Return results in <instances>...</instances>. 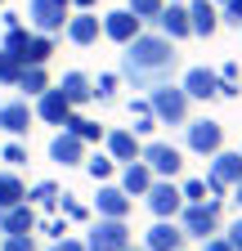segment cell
I'll use <instances>...</instances> for the list:
<instances>
[{"instance_id":"obj_1","label":"cell","mask_w":242,"mask_h":251,"mask_svg":"<svg viewBox=\"0 0 242 251\" xmlns=\"http://www.w3.org/2000/svg\"><path fill=\"white\" fill-rule=\"evenodd\" d=\"M179 72V45L166 41L162 31H139L130 45H121V81L135 85V90H153L162 81H170Z\"/></svg>"},{"instance_id":"obj_2","label":"cell","mask_w":242,"mask_h":251,"mask_svg":"<svg viewBox=\"0 0 242 251\" xmlns=\"http://www.w3.org/2000/svg\"><path fill=\"white\" fill-rule=\"evenodd\" d=\"M220 202L224 198H206V202H184V211L175 215V225L184 229V238L193 242H206V238H216L224 225H220Z\"/></svg>"},{"instance_id":"obj_3","label":"cell","mask_w":242,"mask_h":251,"mask_svg":"<svg viewBox=\"0 0 242 251\" xmlns=\"http://www.w3.org/2000/svg\"><path fill=\"white\" fill-rule=\"evenodd\" d=\"M144 99H148V108H153V117H157L162 126H184V121H189V108H193V99H189V94L179 90L175 81L153 85Z\"/></svg>"},{"instance_id":"obj_4","label":"cell","mask_w":242,"mask_h":251,"mask_svg":"<svg viewBox=\"0 0 242 251\" xmlns=\"http://www.w3.org/2000/svg\"><path fill=\"white\" fill-rule=\"evenodd\" d=\"M220 148H224V121H216V117H189L184 121V152L216 157Z\"/></svg>"},{"instance_id":"obj_5","label":"cell","mask_w":242,"mask_h":251,"mask_svg":"<svg viewBox=\"0 0 242 251\" xmlns=\"http://www.w3.org/2000/svg\"><path fill=\"white\" fill-rule=\"evenodd\" d=\"M139 162L153 171L157 179H179V175H184V148H175L166 139H144Z\"/></svg>"},{"instance_id":"obj_6","label":"cell","mask_w":242,"mask_h":251,"mask_svg":"<svg viewBox=\"0 0 242 251\" xmlns=\"http://www.w3.org/2000/svg\"><path fill=\"white\" fill-rule=\"evenodd\" d=\"M72 18V0H27V23L41 36H58Z\"/></svg>"},{"instance_id":"obj_7","label":"cell","mask_w":242,"mask_h":251,"mask_svg":"<svg viewBox=\"0 0 242 251\" xmlns=\"http://www.w3.org/2000/svg\"><path fill=\"white\" fill-rule=\"evenodd\" d=\"M206 188H211V198H224L229 188L242 179V152H229V148H220L216 157H211V166H206Z\"/></svg>"},{"instance_id":"obj_8","label":"cell","mask_w":242,"mask_h":251,"mask_svg":"<svg viewBox=\"0 0 242 251\" xmlns=\"http://www.w3.org/2000/svg\"><path fill=\"white\" fill-rule=\"evenodd\" d=\"M81 242H85V251H126V247H135L126 220H95Z\"/></svg>"},{"instance_id":"obj_9","label":"cell","mask_w":242,"mask_h":251,"mask_svg":"<svg viewBox=\"0 0 242 251\" xmlns=\"http://www.w3.org/2000/svg\"><path fill=\"white\" fill-rule=\"evenodd\" d=\"M148 211H153L157 220H175L179 211H184V193H179V184L175 179H153V188L144 193Z\"/></svg>"},{"instance_id":"obj_10","label":"cell","mask_w":242,"mask_h":251,"mask_svg":"<svg viewBox=\"0 0 242 251\" xmlns=\"http://www.w3.org/2000/svg\"><path fill=\"white\" fill-rule=\"evenodd\" d=\"M63 36H68L76 50H90V45H99V36H103V18H99L95 9H72Z\"/></svg>"},{"instance_id":"obj_11","label":"cell","mask_w":242,"mask_h":251,"mask_svg":"<svg viewBox=\"0 0 242 251\" xmlns=\"http://www.w3.org/2000/svg\"><path fill=\"white\" fill-rule=\"evenodd\" d=\"M179 90H184L193 103H211V99H220V72L216 68H189L184 81H179Z\"/></svg>"},{"instance_id":"obj_12","label":"cell","mask_w":242,"mask_h":251,"mask_svg":"<svg viewBox=\"0 0 242 251\" xmlns=\"http://www.w3.org/2000/svg\"><path fill=\"white\" fill-rule=\"evenodd\" d=\"M103 152L112 157L117 166H126V162H139L144 139H139L135 130H126V126H121V130H108V135H103Z\"/></svg>"},{"instance_id":"obj_13","label":"cell","mask_w":242,"mask_h":251,"mask_svg":"<svg viewBox=\"0 0 242 251\" xmlns=\"http://www.w3.org/2000/svg\"><path fill=\"white\" fill-rule=\"evenodd\" d=\"M32 121H36V112L27 108V99H9L5 108H0V130H5L9 139H27L32 135Z\"/></svg>"},{"instance_id":"obj_14","label":"cell","mask_w":242,"mask_h":251,"mask_svg":"<svg viewBox=\"0 0 242 251\" xmlns=\"http://www.w3.org/2000/svg\"><path fill=\"white\" fill-rule=\"evenodd\" d=\"M153 31H162L166 41H189L193 36V23H189V5H166L162 14H157V23H153Z\"/></svg>"},{"instance_id":"obj_15","label":"cell","mask_w":242,"mask_h":251,"mask_svg":"<svg viewBox=\"0 0 242 251\" xmlns=\"http://www.w3.org/2000/svg\"><path fill=\"white\" fill-rule=\"evenodd\" d=\"M95 211H99V220H126V215L135 211V198L121 193V184H99Z\"/></svg>"},{"instance_id":"obj_16","label":"cell","mask_w":242,"mask_h":251,"mask_svg":"<svg viewBox=\"0 0 242 251\" xmlns=\"http://www.w3.org/2000/svg\"><path fill=\"white\" fill-rule=\"evenodd\" d=\"M139 31H144V23H139L130 9H112V14H103V36H108L112 45H130Z\"/></svg>"},{"instance_id":"obj_17","label":"cell","mask_w":242,"mask_h":251,"mask_svg":"<svg viewBox=\"0 0 242 251\" xmlns=\"http://www.w3.org/2000/svg\"><path fill=\"white\" fill-rule=\"evenodd\" d=\"M184 229L175 225V220H157L153 229L144 233V251H184Z\"/></svg>"},{"instance_id":"obj_18","label":"cell","mask_w":242,"mask_h":251,"mask_svg":"<svg viewBox=\"0 0 242 251\" xmlns=\"http://www.w3.org/2000/svg\"><path fill=\"white\" fill-rule=\"evenodd\" d=\"M32 112H36V121H45V126H63L76 108L63 99V90H58V85H49L41 99H36V108H32Z\"/></svg>"},{"instance_id":"obj_19","label":"cell","mask_w":242,"mask_h":251,"mask_svg":"<svg viewBox=\"0 0 242 251\" xmlns=\"http://www.w3.org/2000/svg\"><path fill=\"white\" fill-rule=\"evenodd\" d=\"M85 144L76 139V135H68V130H58L54 139H49V162H58V166H85Z\"/></svg>"},{"instance_id":"obj_20","label":"cell","mask_w":242,"mask_h":251,"mask_svg":"<svg viewBox=\"0 0 242 251\" xmlns=\"http://www.w3.org/2000/svg\"><path fill=\"white\" fill-rule=\"evenodd\" d=\"M189 23H193V36L211 41L220 31V9H216V0H189Z\"/></svg>"},{"instance_id":"obj_21","label":"cell","mask_w":242,"mask_h":251,"mask_svg":"<svg viewBox=\"0 0 242 251\" xmlns=\"http://www.w3.org/2000/svg\"><path fill=\"white\" fill-rule=\"evenodd\" d=\"M58 90H63V99H68L72 108H81V103H95V76H85V72H63Z\"/></svg>"},{"instance_id":"obj_22","label":"cell","mask_w":242,"mask_h":251,"mask_svg":"<svg viewBox=\"0 0 242 251\" xmlns=\"http://www.w3.org/2000/svg\"><path fill=\"white\" fill-rule=\"evenodd\" d=\"M153 171H148L144 162H126V166H121V193H126V198H144L148 193V188H153Z\"/></svg>"},{"instance_id":"obj_23","label":"cell","mask_w":242,"mask_h":251,"mask_svg":"<svg viewBox=\"0 0 242 251\" xmlns=\"http://www.w3.org/2000/svg\"><path fill=\"white\" fill-rule=\"evenodd\" d=\"M36 229V211L32 202H18L9 211H0V233H32Z\"/></svg>"},{"instance_id":"obj_24","label":"cell","mask_w":242,"mask_h":251,"mask_svg":"<svg viewBox=\"0 0 242 251\" xmlns=\"http://www.w3.org/2000/svg\"><path fill=\"white\" fill-rule=\"evenodd\" d=\"M63 130H68V135H76L81 144H103V135H108L99 121H90V117H81V112H72V117L63 121Z\"/></svg>"},{"instance_id":"obj_25","label":"cell","mask_w":242,"mask_h":251,"mask_svg":"<svg viewBox=\"0 0 242 251\" xmlns=\"http://www.w3.org/2000/svg\"><path fill=\"white\" fill-rule=\"evenodd\" d=\"M49 54H54V36H41V31H32V41H27V50H23V68H45L49 63Z\"/></svg>"},{"instance_id":"obj_26","label":"cell","mask_w":242,"mask_h":251,"mask_svg":"<svg viewBox=\"0 0 242 251\" xmlns=\"http://www.w3.org/2000/svg\"><path fill=\"white\" fill-rule=\"evenodd\" d=\"M18 202H27V184H23V175L0 171V211H9V206H18Z\"/></svg>"},{"instance_id":"obj_27","label":"cell","mask_w":242,"mask_h":251,"mask_svg":"<svg viewBox=\"0 0 242 251\" xmlns=\"http://www.w3.org/2000/svg\"><path fill=\"white\" fill-rule=\"evenodd\" d=\"M130 117H135V126L130 130L139 135V139H153V130H157V117H153V108H148V99H130Z\"/></svg>"},{"instance_id":"obj_28","label":"cell","mask_w":242,"mask_h":251,"mask_svg":"<svg viewBox=\"0 0 242 251\" xmlns=\"http://www.w3.org/2000/svg\"><path fill=\"white\" fill-rule=\"evenodd\" d=\"M49 85H54V81H49V72H45V68H23V76H18V90L27 94V99H41Z\"/></svg>"},{"instance_id":"obj_29","label":"cell","mask_w":242,"mask_h":251,"mask_svg":"<svg viewBox=\"0 0 242 251\" xmlns=\"http://www.w3.org/2000/svg\"><path fill=\"white\" fill-rule=\"evenodd\" d=\"M85 175L95 179V184H112V175H117V162L108 152H90L85 157Z\"/></svg>"},{"instance_id":"obj_30","label":"cell","mask_w":242,"mask_h":251,"mask_svg":"<svg viewBox=\"0 0 242 251\" xmlns=\"http://www.w3.org/2000/svg\"><path fill=\"white\" fill-rule=\"evenodd\" d=\"M27 202H36V206L54 211V206H58V184H54V179H41V184H32V188H27Z\"/></svg>"},{"instance_id":"obj_31","label":"cell","mask_w":242,"mask_h":251,"mask_svg":"<svg viewBox=\"0 0 242 251\" xmlns=\"http://www.w3.org/2000/svg\"><path fill=\"white\" fill-rule=\"evenodd\" d=\"M139 23H157V14L166 9V0H130V5H126Z\"/></svg>"},{"instance_id":"obj_32","label":"cell","mask_w":242,"mask_h":251,"mask_svg":"<svg viewBox=\"0 0 242 251\" xmlns=\"http://www.w3.org/2000/svg\"><path fill=\"white\" fill-rule=\"evenodd\" d=\"M27 41H32V27H9V31H5V45H0V50H9L14 58H23Z\"/></svg>"},{"instance_id":"obj_33","label":"cell","mask_w":242,"mask_h":251,"mask_svg":"<svg viewBox=\"0 0 242 251\" xmlns=\"http://www.w3.org/2000/svg\"><path fill=\"white\" fill-rule=\"evenodd\" d=\"M216 9H220V27L242 31V0H216Z\"/></svg>"},{"instance_id":"obj_34","label":"cell","mask_w":242,"mask_h":251,"mask_svg":"<svg viewBox=\"0 0 242 251\" xmlns=\"http://www.w3.org/2000/svg\"><path fill=\"white\" fill-rule=\"evenodd\" d=\"M117 85H121L117 72H99V81H95V99H99V103H112V99H117Z\"/></svg>"},{"instance_id":"obj_35","label":"cell","mask_w":242,"mask_h":251,"mask_svg":"<svg viewBox=\"0 0 242 251\" xmlns=\"http://www.w3.org/2000/svg\"><path fill=\"white\" fill-rule=\"evenodd\" d=\"M18 76H23V63L9 50H0V85H18Z\"/></svg>"},{"instance_id":"obj_36","label":"cell","mask_w":242,"mask_h":251,"mask_svg":"<svg viewBox=\"0 0 242 251\" xmlns=\"http://www.w3.org/2000/svg\"><path fill=\"white\" fill-rule=\"evenodd\" d=\"M0 251H36V238L32 233H5L0 238Z\"/></svg>"},{"instance_id":"obj_37","label":"cell","mask_w":242,"mask_h":251,"mask_svg":"<svg viewBox=\"0 0 242 251\" xmlns=\"http://www.w3.org/2000/svg\"><path fill=\"white\" fill-rule=\"evenodd\" d=\"M179 193H184V202H206L211 188H206V179H184V184H179Z\"/></svg>"},{"instance_id":"obj_38","label":"cell","mask_w":242,"mask_h":251,"mask_svg":"<svg viewBox=\"0 0 242 251\" xmlns=\"http://www.w3.org/2000/svg\"><path fill=\"white\" fill-rule=\"evenodd\" d=\"M0 162H9V166H27V144H23V139H9L5 152H0Z\"/></svg>"},{"instance_id":"obj_39","label":"cell","mask_w":242,"mask_h":251,"mask_svg":"<svg viewBox=\"0 0 242 251\" xmlns=\"http://www.w3.org/2000/svg\"><path fill=\"white\" fill-rule=\"evenodd\" d=\"M58 206H63V211H68V220H76V225H81V220H90V206H81L72 193H58Z\"/></svg>"},{"instance_id":"obj_40","label":"cell","mask_w":242,"mask_h":251,"mask_svg":"<svg viewBox=\"0 0 242 251\" xmlns=\"http://www.w3.org/2000/svg\"><path fill=\"white\" fill-rule=\"evenodd\" d=\"M220 233L229 238V247H233V251H242V211H238V220H233V225H229V229H220Z\"/></svg>"},{"instance_id":"obj_41","label":"cell","mask_w":242,"mask_h":251,"mask_svg":"<svg viewBox=\"0 0 242 251\" xmlns=\"http://www.w3.org/2000/svg\"><path fill=\"white\" fill-rule=\"evenodd\" d=\"M49 251H85V242H81V238H54Z\"/></svg>"},{"instance_id":"obj_42","label":"cell","mask_w":242,"mask_h":251,"mask_svg":"<svg viewBox=\"0 0 242 251\" xmlns=\"http://www.w3.org/2000/svg\"><path fill=\"white\" fill-rule=\"evenodd\" d=\"M202 251H233V247H229L224 233H216V238H206V242H202Z\"/></svg>"},{"instance_id":"obj_43","label":"cell","mask_w":242,"mask_h":251,"mask_svg":"<svg viewBox=\"0 0 242 251\" xmlns=\"http://www.w3.org/2000/svg\"><path fill=\"white\" fill-rule=\"evenodd\" d=\"M49 238H68V225H63V220H45V225H41Z\"/></svg>"},{"instance_id":"obj_44","label":"cell","mask_w":242,"mask_h":251,"mask_svg":"<svg viewBox=\"0 0 242 251\" xmlns=\"http://www.w3.org/2000/svg\"><path fill=\"white\" fill-rule=\"evenodd\" d=\"M238 76H242V68H238V63H224V68H220V81L238 85Z\"/></svg>"},{"instance_id":"obj_45","label":"cell","mask_w":242,"mask_h":251,"mask_svg":"<svg viewBox=\"0 0 242 251\" xmlns=\"http://www.w3.org/2000/svg\"><path fill=\"white\" fill-rule=\"evenodd\" d=\"M238 94H242L238 85H229V81H220V99H238Z\"/></svg>"},{"instance_id":"obj_46","label":"cell","mask_w":242,"mask_h":251,"mask_svg":"<svg viewBox=\"0 0 242 251\" xmlns=\"http://www.w3.org/2000/svg\"><path fill=\"white\" fill-rule=\"evenodd\" d=\"M229 193H233V202H238V211H242V179H238V184L229 188Z\"/></svg>"},{"instance_id":"obj_47","label":"cell","mask_w":242,"mask_h":251,"mask_svg":"<svg viewBox=\"0 0 242 251\" xmlns=\"http://www.w3.org/2000/svg\"><path fill=\"white\" fill-rule=\"evenodd\" d=\"M72 9H95V0H72Z\"/></svg>"},{"instance_id":"obj_48","label":"cell","mask_w":242,"mask_h":251,"mask_svg":"<svg viewBox=\"0 0 242 251\" xmlns=\"http://www.w3.org/2000/svg\"><path fill=\"white\" fill-rule=\"evenodd\" d=\"M166 5H189V0H166Z\"/></svg>"},{"instance_id":"obj_49","label":"cell","mask_w":242,"mask_h":251,"mask_svg":"<svg viewBox=\"0 0 242 251\" xmlns=\"http://www.w3.org/2000/svg\"><path fill=\"white\" fill-rule=\"evenodd\" d=\"M126 251H144V247H126Z\"/></svg>"},{"instance_id":"obj_50","label":"cell","mask_w":242,"mask_h":251,"mask_svg":"<svg viewBox=\"0 0 242 251\" xmlns=\"http://www.w3.org/2000/svg\"><path fill=\"white\" fill-rule=\"evenodd\" d=\"M0 5H5V0H0Z\"/></svg>"},{"instance_id":"obj_51","label":"cell","mask_w":242,"mask_h":251,"mask_svg":"<svg viewBox=\"0 0 242 251\" xmlns=\"http://www.w3.org/2000/svg\"><path fill=\"white\" fill-rule=\"evenodd\" d=\"M0 238H5V233H0Z\"/></svg>"},{"instance_id":"obj_52","label":"cell","mask_w":242,"mask_h":251,"mask_svg":"<svg viewBox=\"0 0 242 251\" xmlns=\"http://www.w3.org/2000/svg\"><path fill=\"white\" fill-rule=\"evenodd\" d=\"M238 152H242V148H238Z\"/></svg>"}]
</instances>
